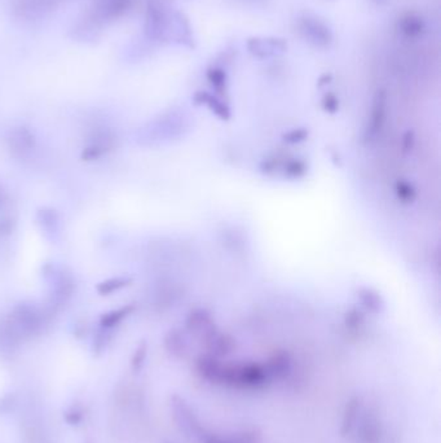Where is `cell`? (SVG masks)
I'll use <instances>...</instances> for the list:
<instances>
[{"label":"cell","mask_w":441,"mask_h":443,"mask_svg":"<svg viewBox=\"0 0 441 443\" xmlns=\"http://www.w3.org/2000/svg\"><path fill=\"white\" fill-rule=\"evenodd\" d=\"M207 79L211 82V85L214 86L215 88L222 90L226 85V72L223 69H219V67H210L207 70Z\"/></svg>","instance_id":"cell-6"},{"label":"cell","mask_w":441,"mask_h":443,"mask_svg":"<svg viewBox=\"0 0 441 443\" xmlns=\"http://www.w3.org/2000/svg\"><path fill=\"white\" fill-rule=\"evenodd\" d=\"M331 74H324V76H319V86L325 85V83H328L330 81H331Z\"/></svg>","instance_id":"cell-9"},{"label":"cell","mask_w":441,"mask_h":443,"mask_svg":"<svg viewBox=\"0 0 441 443\" xmlns=\"http://www.w3.org/2000/svg\"><path fill=\"white\" fill-rule=\"evenodd\" d=\"M399 26L403 35H406L408 38H418L426 30V24L422 17L415 13H406L400 19Z\"/></svg>","instance_id":"cell-5"},{"label":"cell","mask_w":441,"mask_h":443,"mask_svg":"<svg viewBox=\"0 0 441 443\" xmlns=\"http://www.w3.org/2000/svg\"><path fill=\"white\" fill-rule=\"evenodd\" d=\"M373 1L376 3V4H379V6H385V4L388 3V0H373Z\"/></svg>","instance_id":"cell-10"},{"label":"cell","mask_w":441,"mask_h":443,"mask_svg":"<svg viewBox=\"0 0 441 443\" xmlns=\"http://www.w3.org/2000/svg\"><path fill=\"white\" fill-rule=\"evenodd\" d=\"M64 419H65V421L67 424L72 425V426H76V425H79L82 423V420H83V412H82L79 408H76V407H72V408H69V410L66 411Z\"/></svg>","instance_id":"cell-7"},{"label":"cell","mask_w":441,"mask_h":443,"mask_svg":"<svg viewBox=\"0 0 441 443\" xmlns=\"http://www.w3.org/2000/svg\"><path fill=\"white\" fill-rule=\"evenodd\" d=\"M169 17L158 1L151 0L147 8L145 34L154 40L165 39L169 34Z\"/></svg>","instance_id":"cell-2"},{"label":"cell","mask_w":441,"mask_h":443,"mask_svg":"<svg viewBox=\"0 0 441 443\" xmlns=\"http://www.w3.org/2000/svg\"><path fill=\"white\" fill-rule=\"evenodd\" d=\"M247 51L255 57L265 58V57L280 56L286 52L288 42L282 38H262L253 37L246 42Z\"/></svg>","instance_id":"cell-3"},{"label":"cell","mask_w":441,"mask_h":443,"mask_svg":"<svg viewBox=\"0 0 441 443\" xmlns=\"http://www.w3.org/2000/svg\"><path fill=\"white\" fill-rule=\"evenodd\" d=\"M299 33L312 46L326 48L333 42V31L328 25L315 16H306L299 21Z\"/></svg>","instance_id":"cell-1"},{"label":"cell","mask_w":441,"mask_h":443,"mask_svg":"<svg viewBox=\"0 0 441 443\" xmlns=\"http://www.w3.org/2000/svg\"><path fill=\"white\" fill-rule=\"evenodd\" d=\"M144 355H145V349H140L136 351L135 357L132 359V369L135 372H138L140 369L142 363H144Z\"/></svg>","instance_id":"cell-8"},{"label":"cell","mask_w":441,"mask_h":443,"mask_svg":"<svg viewBox=\"0 0 441 443\" xmlns=\"http://www.w3.org/2000/svg\"><path fill=\"white\" fill-rule=\"evenodd\" d=\"M131 6V0H96L94 15L99 19H114L124 15Z\"/></svg>","instance_id":"cell-4"}]
</instances>
